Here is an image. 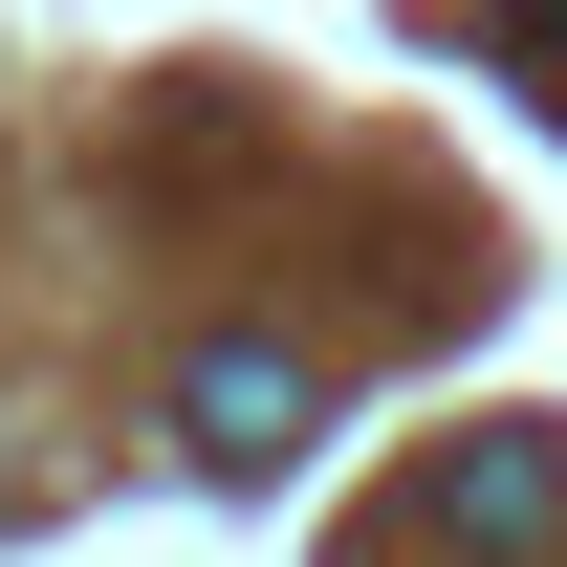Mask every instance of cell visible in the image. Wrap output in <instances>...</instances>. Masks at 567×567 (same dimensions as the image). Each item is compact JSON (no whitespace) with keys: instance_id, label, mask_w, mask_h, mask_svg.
<instances>
[{"instance_id":"cell-2","label":"cell","mask_w":567,"mask_h":567,"mask_svg":"<svg viewBox=\"0 0 567 567\" xmlns=\"http://www.w3.org/2000/svg\"><path fill=\"white\" fill-rule=\"evenodd\" d=\"M436 524H458V546H546L567 524V436H481V458L436 481Z\"/></svg>"},{"instance_id":"cell-1","label":"cell","mask_w":567,"mask_h":567,"mask_svg":"<svg viewBox=\"0 0 567 567\" xmlns=\"http://www.w3.org/2000/svg\"><path fill=\"white\" fill-rule=\"evenodd\" d=\"M175 415H197V458H218V481H284V458H306V415H328V371L240 328V350H197V393H175Z\"/></svg>"},{"instance_id":"cell-3","label":"cell","mask_w":567,"mask_h":567,"mask_svg":"<svg viewBox=\"0 0 567 567\" xmlns=\"http://www.w3.org/2000/svg\"><path fill=\"white\" fill-rule=\"evenodd\" d=\"M524 44H567V0H524Z\"/></svg>"}]
</instances>
